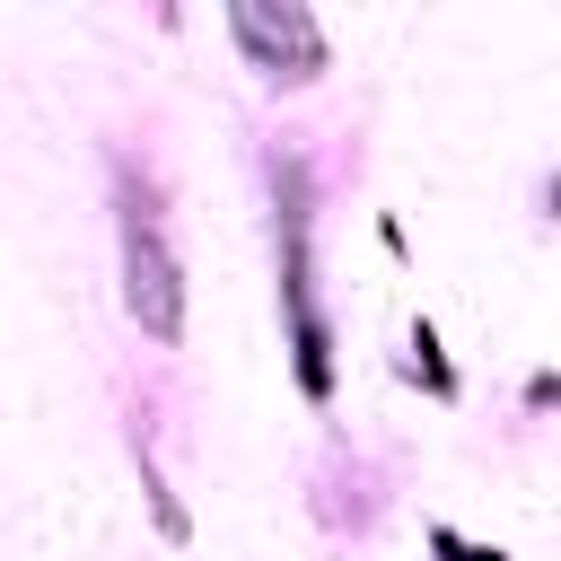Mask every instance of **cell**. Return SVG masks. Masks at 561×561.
Listing matches in <instances>:
<instances>
[{"mask_svg":"<svg viewBox=\"0 0 561 561\" xmlns=\"http://www.w3.org/2000/svg\"><path fill=\"white\" fill-rule=\"evenodd\" d=\"M447 561H482V552H465V543H447Z\"/></svg>","mask_w":561,"mask_h":561,"instance_id":"6da1fadb","label":"cell"}]
</instances>
